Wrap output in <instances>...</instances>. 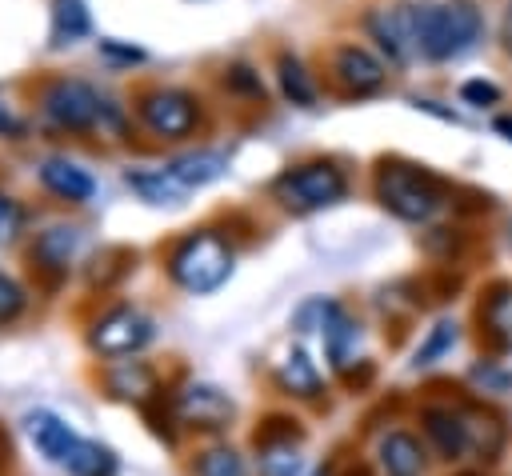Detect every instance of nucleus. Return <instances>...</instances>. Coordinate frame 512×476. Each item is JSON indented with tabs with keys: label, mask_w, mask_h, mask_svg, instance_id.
<instances>
[{
	"label": "nucleus",
	"mask_w": 512,
	"mask_h": 476,
	"mask_svg": "<svg viewBox=\"0 0 512 476\" xmlns=\"http://www.w3.org/2000/svg\"><path fill=\"white\" fill-rule=\"evenodd\" d=\"M376 200L392 216H400L408 224H424L444 208L448 188L428 168H416V164H404V160H384L376 168Z\"/></svg>",
	"instance_id": "nucleus-1"
},
{
	"label": "nucleus",
	"mask_w": 512,
	"mask_h": 476,
	"mask_svg": "<svg viewBox=\"0 0 512 476\" xmlns=\"http://www.w3.org/2000/svg\"><path fill=\"white\" fill-rule=\"evenodd\" d=\"M420 24V56L428 60H456L480 40V8L472 0H448V4H416Z\"/></svg>",
	"instance_id": "nucleus-2"
},
{
	"label": "nucleus",
	"mask_w": 512,
	"mask_h": 476,
	"mask_svg": "<svg viewBox=\"0 0 512 476\" xmlns=\"http://www.w3.org/2000/svg\"><path fill=\"white\" fill-rule=\"evenodd\" d=\"M228 272H232V248H228L224 236H216V232H208V228L184 236V240L168 252V276H172L180 288L196 292V296L220 288V284L228 280Z\"/></svg>",
	"instance_id": "nucleus-3"
},
{
	"label": "nucleus",
	"mask_w": 512,
	"mask_h": 476,
	"mask_svg": "<svg viewBox=\"0 0 512 476\" xmlns=\"http://www.w3.org/2000/svg\"><path fill=\"white\" fill-rule=\"evenodd\" d=\"M272 196L288 212H320V208H328L344 196V172L328 160L296 164V168H288L272 180Z\"/></svg>",
	"instance_id": "nucleus-4"
},
{
	"label": "nucleus",
	"mask_w": 512,
	"mask_h": 476,
	"mask_svg": "<svg viewBox=\"0 0 512 476\" xmlns=\"http://www.w3.org/2000/svg\"><path fill=\"white\" fill-rule=\"evenodd\" d=\"M368 32L380 44V52L392 64H412L420 56V24H416V4H388L368 12Z\"/></svg>",
	"instance_id": "nucleus-5"
},
{
	"label": "nucleus",
	"mask_w": 512,
	"mask_h": 476,
	"mask_svg": "<svg viewBox=\"0 0 512 476\" xmlns=\"http://www.w3.org/2000/svg\"><path fill=\"white\" fill-rule=\"evenodd\" d=\"M136 108H140L144 128H148L152 136H164V140L188 136V132L196 128V120H200L196 100H192L188 92H180V88H152V92L140 96Z\"/></svg>",
	"instance_id": "nucleus-6"
},
{
	"label": "nucleus",
	"mask_w": 512,
	"mask_h": 476,
	"mask_svg": "<svg viewBox=\"0 0 512 476\" xmlns=\"http://www.w3.org/2000/svg\"><path fill=\"white\" fill-rule=\"evenodd\" d=\"M148 340H152V320L140 308H128V304L104 312L92 328V348L100 356H132Z\"/></svg>",
	"instance_id": "nucleus-7"
},
{
	"label": "nucleus",
	"mask_w": 512,
	"mask_h": 476,
	"mask_svg": "<svg viewBox=\"0 0 512 476\" xmlns=\"http://www.w3.org/2000/svg\"><path fill=\"white\" fill-rule=\"evenodd\" d=\"M44 112L60 128L80 132V128H92L96 124V116L104 112V100L84 80H52L44 88Z\"/></svg>",
	"instance_id": "nucleus-8"
},
{
	"label": "nucleus",
	"mask_w": 512,
	"mask_h": 476,
	"mask_svg": "<svg viewBox=\"0 0 512 476\" xmlns=\"http://www.w3.org/2000/svg\"><path fill=\"white\" fill-rule=\"evenodd\" d=\"M332 76H336V84L348 92V96H368V92H376L380 84H384V60H376L368 48H360V44H340L336 52H332Z\"/></svg>",
	"instance_id": "nucleus-9"
},
{
	"label": "nucleus",
	"mask_w": 512,
	"mask_h": 476,
	"mask_svg": "<svg viewBox=\"0 0 512 476\" xmlns=\"http://www.w3.org/2000/svg\"><path fill=\"white\" fill-rule=\"evenodd\" d=\"M176 416L196 428H220L232 416V400L212 384H188L176 396Z\"/></svg>",
	"instance_id": "nucleus-10"
},
{
	"label": "nucleus",
	"mask_w": 512,
	"mask_h": 476,
	"mask_svg": "<svg viewBox=\"0 0 512 476\" xmlns=\"http://www.w3.org/2000/svg\"><path fill=\"white\" fill-rule=\"evenodd\" d=\"M424 436L444 460H460L468 452V416L452 408H424Z\"/></svg>",
	"instance_id": "nucleus-11"
},
{
	"label": "nucleus",
	"mask_w": 512,
	"mask_h": 476,
	"mask_svg": "<svg viewBox=\"0 0 512 476\" xmlns=\"http://www.w3.org/2000/svg\"><path fill=\"white\" fill-rule=\"evenodd\" d=\"M24 428H28V440L52 460V464H64L68 456H72V448H76V432L60 420V416H52V412H28L24 416Z\"/></svg>",
	"instance_id": "nucleus-12"
},
{
	"label": "nucleus",
	"mask_w": 512,
	"mask_h": 476,
	"mask_svg": "<svg viewBox=\"0 0 512 476\" xmlns=\"http://www.w3.org/2000/svg\"><path fill=\"white\" fill-rule=\"evenodd\" d=\"M380 456V472L384 476H424V448L412 432H388L376 448Z\"/></svg>",
	"instance_id": "nucleus-13"
},
{
	"label": "nucleus",
	"mask_w": 512,
	"mask_h": 476,
	"mask_svg": "<svg viewBox=\"0 0 512 476\" xmlns=\"http://www.w3.org/2000/svg\"><path fill=\"white\" fill-rule=\"evenodd\" d=\"M40 180H44L48 192H56V196H64V200H76V204L96 196V180H92L80 164L60 160V156H52V160L40 164Z\"/></svg>",
	"instance_id": "nucleus-14"
},
{
	"label": "nucleus",
	"mask_w": 512,
	"mask_h": 476,
	"mask_svg": "<svg viewBox=\"0 0 512 476\" xmlns=\"http://www.w3.org/2000/svg\"><path fill=\"white\" fill-rule=\"evenodd\" d=\"M188 192L192 188H204V184H212V180H220L224 176V168H228V156L224 152H212V148H200V152H188V156H176L172 164H164Z\"/></svg>",
	"instance_id": "nucleus-15"
},
{
	"label": "nucleus",
	"mask_w": 512,
	"mask_h": 476,
	"mask_svg": "<svg viewBox=\"0 0 512 476\" xmlns=\"http://www.w3.org/2000/svg\"><path fill=\"white\" fill-rule=\"evenodd\" d=\"M324 348H328V360H332V368H348V360H352V348H356V324L332 304L328 312H324Z\"/></svg>",
	"instance_id": "nucleus-16"
},
{
	"label": "nucleus",
	"mask_w": 512,
	"mask_h": 476,
	"mask_svg": "<svg viewBox=\"0 0 512 476\" xmlns=\"http://www.w3.org/2000/svg\"><path fill=\"white\" fill-rule=\"evenodd\" d=\"M128 188H136L148 204H180L184 200V184L168 172V168H148V172H128Z\"/></svg>",
	"instance_id": "nucleus-17"
},
{
	"label": "nucleus",
	"mask_w": 512,
	"mask_h": 476,
	"mask_svg": "<svg viewBox=\"0 0 512 476\" xmlns=\"http://www.w3.org/2000/svg\"><path fill=\"white\" fill-rule=\"evenodd\" d=\"M480 320H484L488 340H492L496 348H508V344H512V288H504V284H500V288L484 300Z\"/></svg>",
	"instance_id": "nucleus-18"
},
{
	"label": "nucleus",
	"mask_w": 512,
	"mask_h": 476,
	"mask_svg": "<svg viewBox=\"0 0 512 476\" xmlns=\"http://www.w3.org/2000/svg\"><path fill=\"white\" fill-rule=\"evenodd\" d=\"M80 36H88V8L84 0H52V44H76Z\"/></svg>",
	"instance_id": "nucleus-19"
},
{
	"label": "nucleus",
	"mask_w": 512,
	"mask_h": 476,
	"mask_svg": "<svg viewBox=\"0 0 512 476\" xmlns=\"http://www.w3.org/2000/svg\"><path fill=\"white\" fill-rule=\"evenodd\" d=\"M60 468H68L72 476H112V472H116V456H112L104 444L80 436L76 448H72V456H68Z\"/></svg>",
	"instance_id": "nucleus-20"
},
{
	"label": "nucleus",
	"mask_w": 512,
	"mask_h": 476,
	"mask_svg": "<svg viewBox=\"0 0 512 476\" xmlns=\"http://www.w3.org/2000/svg\"><path fill=\"white\" fill-rule=\"evenodd\" d=\"M276 72H280V88H284V96H288L292 104H300V108H312V104H316V88H312V80H308V72H304V64H300L296 56L280 52Z\"/></svg>",
	"instance_id": "nucleus-21"
},
{
	"label": "nucleus",
	"mask_w": 512,
	"mask_h": 476,
	"mask_svg": "<svg viewBox=\"0 0 512 476\" xmlns=\"http://www.w3.org/2000/svg\"><path fill=\"white\" fill-rule=\"evenodd\" d=\"M280 384H284L288 392H296V396H316V392H320V372H316L312 360L296 348V352H288V360L280 364Z\"/></svg>",
	"instance_id": "nucleus-22"
},
{
	"label": "nucleus",
	"mask_w": 512,
	"mask_h": 476,
	"mask_svg": "<svg viewBox=\"0 0 512 476\" xmlns=\"http://www.w3.org/2000/svg\"><path fill=\"white\" fill-rule=\"evenodd\" d=\"M76 228H48L40 240H36V260L48 264V268H64L76 252Z\"/></svg>",
	"instance_id": "nucleus-23"
},
{
	"label": "nucleus",
	"mask_w": 512,
	"mask_h": 476,
	"mask_svg": "<svg viewBox=\"0 0 512 476\" xmlns=\"http://www.w3.org/2000/svg\"><path fill=\"white\" fill-rule=\"evenodd\" d=\"M500 444H504L500 420H492V416H468V452H476L480 460H496Z\"/></svg>",
	"instance_id": "nucleus-24"
},
{
	"label": "nucleus",
	"mask_w": 512,
	"mask_h": 476,
	"mask_svg": "<svg viewBox=\"0 0 512 476\" xmlns=\"http://www.w3.org/2000/svg\"><path fill=\"white\" fill-rule=\"evenodd\" d=\"M108 388H112L116 396H124V400H140L144 392H152V372H148L140 360L120 364V368L108 372Z\"/></svg>",
	"instance_id": "nucleus-25"
},
{
	"label": "nucleus",
	"mask_w": 512,
	"mask_h": 476,
	"mask_svg": "<svg viewBox=\"0 0 512 476\" xmlns=\"http://www.w3.org/2000/svg\"><path fill=\"white\" fill-rule=\"evenodd\" d=\"M452 344H456V320H440V324H432V332H428V336H424V344L416 348L412 364H416V368H424V364L440 360Z\"/></svg>",
	"instance_id": "nucleus-26"
},
{
	"label": "nucleus",
	"mask_w": 512,
	"mask_h": 476,
	"mask_svg": "<svg viewBox=\"0 0 512 476\" xmlns=\"http://www.w3.org/2000/svg\"><path fill=\"white\" fill-rule=\"evenodd\" d=\"M260 468H264V476H296L300 456L292 444H260Z\"/></svg>",
	"instance_id": "nucleus-27"
},
{
	"label": "nucleus",
	"mask_w": 512,
	"mask_h": 476,
	"mask_svg": "<svg viewBox=\"0 0 512 476\" xmlns=\"http://www.w3.org/2000/svg\"><path fill=\"white\" fill-rule=\"evenodd\" d=\"M196 476H244V460L232 448H208L196 460Z\"/></svg>",
	"instance_id": "nucleus-28"
},
{
	"label": "nucleus",
	"mask_w": 512,
	"mask_h": 476,
	"mask_svg": "<svg viewBox=\"0 0 512 476\" xmlns=\"http://www.w3.org/2000/svg\"><path fill=\"white\" fill-rule=\"evenodd\" d=\"M20 312H24V288H20L12 276L0 272V324L16 320Z\"/></svg>",
	"instance_id": "nucleus-29"
},
{
	"label": "nucleus",
	"mask_w": 512,
	"mask_h": 476,
	"mask_svg": "<svg viewBox=\"0 0 512 476\" xmlns=\"http://www.w3.org/2000/svg\"><path fill=\"white\" fill-rule=\"evenodd\" d=\"M460 96H464L468 104H480V108H484V104H496V100H500V88L488 84V80H464V84H460Z\"/></svg>",
	"instance_id": "nucleus-30"
},
{
	"label": "nucleus",
	"mask_w": 512,
	"mask_h": 476,
	"mask_svg": "<svg viewBox=\"0 0 512 476\" xmlns=\"http://www.w3.org/2000/svg\"><path fill=\"white\" fill-rule=\"evenodd\" d=\"M472 376L484 380L488 392H508V388H512V372H500V368H492V364H480Z\"/></svg>",
	"instance_id": "nucleus-31"
},
{
	"label": "nucleus",
	"mask_w": 512,
	"mask_h": 476,
	"mask_svg": "<svg viewBox=\"0 0 512 476\" xmlns=\"http://www.w3.org/2000/svg\"><path fill=\"white\" fill-rule=\"evenodd\" d=\"M12 224H16V208L0 196V240H8V236H12Z\"/></svg>",
	"instance_id": "nucleus-32"
},
{
	"label": "nucleus",
	"mask_w": 512,
	"mask_h": 476,
	"mask_svg": "<svg viewBox=\"0 0 512 476\" xmlns=\"http://www.w3.org/2000/svg\"><path fill=\"white\" fill-rule=\"evenodd\" d=\"M100 48H104L108 56H116V60H140V56H144L140 48H120V44H112V40H104Z\"/></svg>",
	"instance_id": "nucleus-33"
},
{
	"label": "nucleus",
	"mask_w": 512,
	"mask_h": 476,
	"mask_svg": "<svg viewBox=\"0 0 512 476\" xmlns=\"http://www.w3.org/2000/svg\"><path fill=\"white\" fill-rule=\"evenodd\" d=\"M500 44H504V52H512V0H508V12H504V28H500Z\"/></svg>",
	"instance_id": "nucleus-34"
},
{
	"label": "nucleus",
	"mask_w": 512,
	"mask_h": 476,
	"mask_svg": "<svg viewBox=\"0 0 512 476\" xmlns=\"http://www.w3.org/2000/svg\"><path fill=\"white\" fill-rule=\"evenodd\" d=\"M496 132H504V140H512V116H496Z\"/></svg>",
	"instance_id": "nucleus-35"
},
{
	"label": "nucleus",
	"mask_w": 512,
	"mask_h": 476,
	"mask_svg": "<svg viewBox=\"0 0 512 476\" xmlns=\"http://www.w3.org/2000/svg\"><path fill=\"white\" fill-rule=\"evenodd\" d=\"M460 476H480V472H460Z\"/></svg>",
	"instance_id": "nucleus-36"
}]
</instances>
